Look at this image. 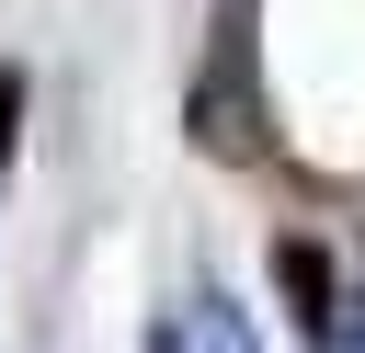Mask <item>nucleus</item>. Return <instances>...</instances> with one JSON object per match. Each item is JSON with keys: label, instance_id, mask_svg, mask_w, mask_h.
<instances>
[{"label": "nucleus", "instance_id": "nucleus-1", "mask_svg": "<svg viewBox=\"0 0 365 353\" xmlns=\"http://www.w3.org/2000/svg\"><path fill=\"white\" fill-rule=\"evenodd\" d=\"M194 148L205 159H262V102H251V0L217 23V68L194 80Z\"/></svg>", "mask_w": 365, "mask_h": 353}, {"label": "nucleus", "instance_id": "nucleus-2", "mask_svg": "<svg viewBox=\"0 0 365 353\" xmlns=\"http://www.w3.org/2000/svg\"><path fill=\"white\" fill-rule=\"evenodd\" d=\"M274 285H285V319H297L308 342H331V330H342V273H331V251H319L308 228H285V239H274Z\"/></svg>", "mask_w": 365, "mask_h": 353}, {"label": "nucleus", "instance_id": "nucleus-3", "mask_svg": "<svg viewBox=\"0 0 365 353\" xmlns=\"http://www.w3.org/2000/svg\"><path fill=\"white\" fill-rule=\"evenodd\" d=\"M160 353H262V342H251V319H240V307H228V296L205 285V296H182V307H171Z\"/></svg>", "mask_w": 365, "mask_h": 353}, {"label": "nucleus", "instance_id": "nucleus-4", "mask_svg": "<svg viewBox=\"0 0 365 353\" xmlns=\"http://www.w3.org/2000/svg\"><path fill=\"white\" fill-rule=\"evenodd\" d=\"M11 137H23V68H0V171H11Z\"/></svg>", "mask_w": 365, "mask_h": 353}, {"label": "nucleus", "instance_id": "nucleus-5", "mask_svg": "<svg viewBox=\"0 0 365 353\" xmlns=\"http://www.w3.org/2000/svg\"><path fill=\"white\" fill-rule=\"evenodd\" d=\"M319 353H365V319H342V330H331V342H319Z\"/></svg>", "mask_w": 365, "mask_h": 353}]
</instances>
